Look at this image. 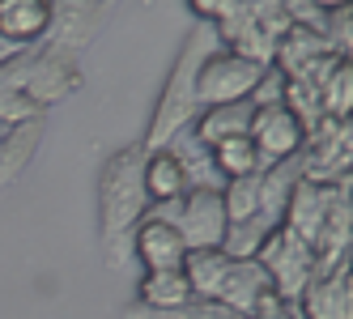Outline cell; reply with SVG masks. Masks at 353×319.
<instances>
[{"label": "cell", "instance_id": "277c9868", "mask_svg": "<svg viewBox=\"0 0 353 319\" xmlns=\"http://www.w3.org/2000/svg\"><path fill=\"white\" fill-rule=\"evenodd\" d=\"M149 213L174 222V230L183 234V247H217L221 234H225V205H221V192L217 187H188L179 200L170 205H149Z\"/></svg>", "mask_w": 353, "mask_h": 319}, {"label": "cell", "instance_id": "4fadbf2b", "mask_svg": "<svg viewBox=\"0 0 353 319\" xmlns=\"http://www.w3.org/2000/svg\"><path fill=\"white\" fill-rule=\"evenodd\" d=\"M268 294H272V281H268V273L260 268V260H234L230 273H225V285L217 294V302H225L234 315L251 319V315H256V307L268 298Z\"/></svg>", "mask_w": 353, "mask_h": 319}, {"label": "cell", "instance_id": "4316f807", "mask_svg": "<svg viewBox=\"0 0 353 319\" xmlns=\"http://www.w3.org/2000/svg\"><path fill=\"white\" fill-rule=\"evenodd\" d=\"M179 319H243V315H234L225 302H217V298H192L183 311H179Z\"/></svg>", "mask_w": 353, "mask_h": 319}, {"label": "cell", "instance_id": "8992f818", "mask_svg": "<svg viewBox=\"0 0 353 319\" xmlns=\"http://www.w3.org/2000/svg\"><path fill=\"white\" fill-rule=\"evenodd\" d=\"M85 85L81 77V64L77 56H68V52H56V47H34V60L26 68V81H21V90H26L34 103L47 111V107H56L64 103V98H72Z\"/></svg>", "mask_w": 353, "mask_h": 319}, {"label": "cell", "instance_id": "ac0fdd59", "mask_svg": "<svg viewBox=\"0 0 353 319\" xmlns=\"http://www.w3.org/2000/svg\"><path fill=\"white\" fill-rule=\"evenodd\" d=\"M39 141H43V119L21 124V128H9V136L0 141V192L13 187L30 170V162L39 154Z\"/></svg>", "mask_w": 353, "mask_h": 319}, {"label": "cell", "instance_id": "f546056e", "mask_svg": "<svg viewBox=\"0 0 353 319\" xmlns=\"http://www.w3.org/2000/svg\"><path fill=\"white\" fill-rule=\"evenodd\" d=\"M9 136V124H5V119H0V141H5Z\"/></svg>", "mask_w": 353, "mask_h": 319}, {"label": "cell", "instance_id": "ba28073f", "mask_svg": "<svg viewBox=\"0 0 353 319\" xmlns=\"http://www.w3.org/2000/svg\"><path fill=\"white\" fill-rule=\"evenodd\" d=\"M128 251L145 264V273H154V268H183V234L174 230V222H166V217L158 213H145L137 230L128 234Z\"/></svg>", "mask_w": 353, "mask_h": 319}, {"label": "cell", "instance_id": "8fae6325", "mask_svg": "<svg viewBox=\"0 0 353 319\" xmlns=\"http://www.w3.org/2000/svg\"><path fill=\"white\" fill-rule=\"evenodd\" d=\"M302 319H353V285H349V264L315 273L311 285L298 298Z\"/></svg>", "mask_w": 353, "mask_h": 319}, {"label": "cell", "instance_id": "3957f363", "mask_svg": "<svg viewBox=\"0 0 353 319\" xmlns=\"http://www.w3.org/2000/svg\"><path fill=\"white\" fill-rule=\"evenodd\" d=\"M256 260H260V268L272 281V294H276V298H285V302H298L302 289H307L311 277H315V251H311V243L298 238L285 226H272L264 234V247H260Z\"/></svg>", "mask_w": 353, "mask_h": 319}, {"label": "cell", "instance_id": "cb8c5ba5", "mask_svg": "<svg viewBox=\"0 0 353 319\" xmlns=\"http://www.w3.org/2000/svg\"><path fill=\"white\" fill-rule=\"evenodd\" d=\"M0 119H5L9 128H21V124L43 119V107L34 103L26 90H5V94H0Z\"/></svg>", "mask_w": 353, "mask_h": 319}, {"label": "cell", "instance_id": "2e32d148", "mask_svg": "<svg viewBox=\"0 0 353 319\" xmlns=\"http://www.w3.org/2000/svg\"><path fill=\"white\" fill-rule=\"evenodd\" d=\"M188 302H192V285L183 268H154L137 285V307L145 311H183Z\"/></svg>", "mask_w": 353, "mask_h": 319}, {"label": "cell", "instance_id": "7c38bea8", "mask_svg": "<svg viewBox=\"0 0 353 319\" xmlns=\"http://www.w3.org/2000/svg\"><path fill=\"white\" fill-rule=\"evenodd\" d=\"M52 21V0H0V39L13 52L17 47H39Z\"/></svg>", "mask_w": 353, "mask_h": 319}, {"label": "cell", "instance_id": "d6986e66", "mask_svg": "<svg viewBox=\"0 0 353 319\" xmlns=\"http://www.w3.org/2000/svg\"><path fill=\"white\" fill-rule=\"evenodd\" d=\"M234 260H225L217 247H196L183 256V277L192 285V298H217L221 285H225V273H230Z\"/></svg>", "mask_w": 353, "mask_h": 319}, {"label": "cell", "instance_id": "52a82bcc", "mask_svg": "<svg viewBox=\"0 0 353 319\" xmlns=\"http://www.w3.org/2000/svg\"><path fill=\"white\" fill-rule=\"evenodd\" d=\"M247 136H251V145H256V154H260V162H264V166L285 162V158L302 154V145H307V128H302V124H298V119H294L281 103H272V107H256Z\"/></svg>", "mask_w": 353, "mask_h": 319}, {"label": "cell", "instance_id": "9a60e30c", "mask_svg": "<svg viewBox=\"0 0 353 319\" xmlns=\"http://www.w3.org/2000/svg\"><path fill=\"white\" fill-rule=\"evenodd\" d=\"M251 115H256V107L247 103H221V107H205L196 119H192V136L205 145H217V141H225V136H247V128H251Z\"/></svg>", "mask_w": 353, "mask_h": 319}, {"label": "cell", "instance_id": "5bb4252c", "mask_svg": "<svg viewBox=\"0 0 353 319\" xmlns=\"http://www.w3.org/2000/svg\"><path fill=\"white\" fill-rule=\"evenodd\" d=\"M327 52H332V43H327L319 30L285 26L281 34H276V47H272V68L281 72L285 81H294L311 60H319V56H327ZM336 56H341V52H336Z\"/></svg>", "mask_w": 353, "mask_h": 319}, {"label": "cell", "instance_id": "603a6c76", "mask_svg": "<svg viewBox=\"0 0 353 319\" xmlns=\"http://www.w3.org/2000/svg\"><path fill=\"white\" fill-rule=\"evenodd\" d=\"M349 103H353V68L349 60H341L336 72L319 85V107L327 119H349Z\"/></svg>", "mask_w": 353, "mask_h": 319}, {"label": "cell", "instance_id": "7402d4cb", "mask_svg": "<svg viewBox=\"0 0 353 319\" xmlns=\"http://www.w3.org/2000/svg\"><path fill=\"white\" fill-rule=\"evenodd\" d=\"M221 205H225V222H247L260 217V170L243 179H225L221 183Z\"/></svg>", "mask_w": 353, "mask_h": 319}, {"label": "cell", "instance_id": "30bf717a", "mask_svg": "<svg viewBox=\"0 0 353 319\" xmlns=\"http://www.w3.org/2000/svg\"><path fill=\"white\" fill-rule=\"evenodd\" d=\"M341 192H349V183H345V187H327V183L298 179V183H294V192H290V200H285L281 226H285V230H294L298 238L315 243V234H319V226H323V217H327V209L336 205V196H341Z\"/></svg>", "mask_w": 353, "mask_h": 319}, {"label": "cell", "instance_id": "44dd1931", "mask_svg": "<svg viewBox=\"0 0 353 319\" xmlns=\"http://www.w3.org/2000/svg\"><path fill=\"white\" fill-rule=\"evenodd\" d=\"M268 230H272V226L264 222V217L230 222V226H225V234H221V243H217V251H221L225 260H256L260 247H264V234H268Z\"/></svg>", "mask_w": 353, "mask_h": 319}, {"label": "cell", "instance_id": "d4e9b609", "mask_svg": "<svg viewBox=\"0 0 353 319\" xmlns=\"http://www.w3.org/2000/svg\"><path fill=\"white\" fill-rule=\"evenodd\" d=\"M188 9H192V17L200 21V26L217 30L221 21H230L243 9V0H188Z\"/></svg>", "mask_w": 353, "mask_h": 319}, {"label": "cell", "instance_id": "e0dca14e", "mask_svg": "<svg viewBox=\"0 0 353 319\" xmlns=\"http://www.w3.org/2000/svg\"><path fill=\"white\" fill-rule=\"evenodd\" d=\"M188 192L183 162L174 158V150H145V196L149 205H170Z\"/></svg>", "mask_w": 353, "mask_h": 319}, {"label": "cell", "instance_id": "5b68a950", "mask_svg": "<svg viewBox=\"0 0 353 319\" xmlns=\"http://www.w3.org/2000/svg\"><path fill=\"white\" fill-rule=\"evenodd\" d=\"M264 77V64H251L225 47H213L196 72V107H221V103H243L251 98L256 81Z\"/></svg>", "mask_w": 353, "mask_h": 319}, {"label": "cell", "instance_id": "f1b7e54d", "mask_svg": "<svg viewBox=\"0 0 353 319\" xmlns=\"http://www.w3.org/2000/svg\"><path fill=\"white\" fill-rule=\"evenodd\" d=\"M5 56H13V47H9L5 39H0V60H5Z\"/></svg>", "mask_w": 353, "mask_h": 319}, {"label": "cell", "instance_id": "83f0119b", "mask_svg": "<svg viewBox=\"0 0 353 319\" xmlns=\"http://www.w3.org/2000/svg\"><path fill=\"white\" fill-rule=\"evenodd\" d=\"M56 5H81V9H111V0H56Z\"/></svg>", "mask_w": 353, "mask_h": 319}, {"label": "cell", "instance_id": "6da1fadb", "mask_svg": "<svg viewBox=\"0 0 353 319\" xmlns=\"http://www.w3.org/2000/svg\"><path fill=\"white\" fill-rule=\"evenodd\" d=\"M145 213H149L145 150L137 141V145L115 150L98 170V243H103V264L111 273L128 260V234L137 230Z\"/></svg>", "mask_w": 353, "mask_h": 319}, {"label": "cell", "instance_id": "9c48e42d", "mask_svg": "<svg viewBox=\"0 0 353 319\" xmlns=\"http://www.w3.org/2000/svg\"><path fill=\"white\" fill-rule=\"evenodd\" d=\"M107 26V9H81V5H56L52 0V21H47L43 47H56V52L77 56L103 34Z\"/></svg>", "mask_w": 353, "mask_h": 319}, {"label": "cell", "instance_id": "7a4b0ae2", "mask_svg": "<svg viewBox=\"0 0 353 319\" xmlns=\"http://www.w3.org/2000/svg\"><path fill=\"white\" fill-rule=\"evenodd\" d=\"M217 47V34L209 26H192L179 56H174L166 81H162V94H158V107H154V119H149V132L141 141V150H166V145L192 128V119L200 115L196 107V72L205 64V56Z\"/></svg>", "mask_w": 353, "mask_h": 319}, {"label": "cell", "instance_id": "484cf974", "mask_svg": "<svg viewBox=\"0 0 353 319\" xmlns=\"http://www.w3.org/2000/svg\"><path fill=\"white\" fill-rule=\"evenodd\" d=\"M281 94H285V77L268 64V68H264V77L256 81V90H251L247 103H251V107H272V103H281Z\"/></svg>", "mask_w": 353, "mask_h": 319}, {"label": "cell", "instance_id": "ffe728a7", "mask_svg": "<svg viewBox=\"0 0 353 319\" xmlns=\"http://www.w3.org/2000/svg\"><path fill=\"white\" fill-rule=\"evenodd\" d=\"M213 154V166L221 179H243V175H256V170H264L256 145H251V136H225L217 145H209Z\"/></svg>", "mask_w": 353, "mask_h": 319}]
</instances>
